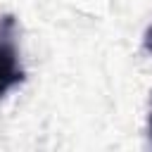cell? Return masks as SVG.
<instances>
[{"instance_id":"cell-1","label":"cell","mask_w":152,"mask_h":152,"mask_svg":"<svg viewBox=\"0 0 152 152\" xmlns=\"http://www.w3.org/2000/svg\"><path fill=\"white\" fill-rule=\"evenodd\" d=\"M24 81V69L17 48V21L14 17H0V97L7 95Z\"/></svg>"},{"instance_id":"cell-2","label":"cell","mask_w":152,"mask_h":152,"mask_svg":"<svg viewBox=\"0 0 152 152\" xmlns=\"http://www.w3.org/2000/svg\"><path fill=\"white\" fill-rule=\"evenodd\" d=\"M150 131H152V114H150Z\"/></svg>"}]
</instances>
